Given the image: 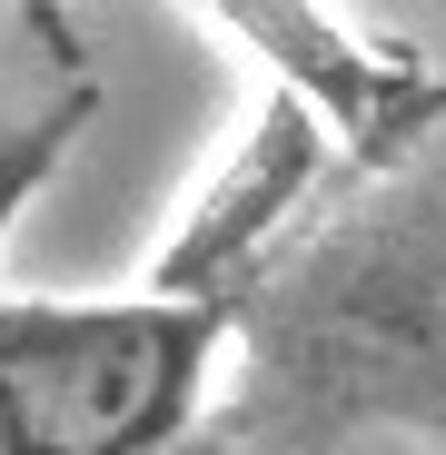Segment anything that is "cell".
<instances>
[{
  "instance_id": "6da1fadb",
  "label": "cell",
  "mask_w": 446,
  "mask_h": 455,
  "mask_svg": "<svg viewBox=\"0 0 446 455\" xmlns=\"http://www.w3.org/2000/svg\"><path fill=\"white\" fill-rule=\"evenodd\" d=\"M229 307L129 297H0V455H159L208 396Z\"/></svg>"
},
{
  "instance_id": "7a4b0ae2",
  "label": "cell",
  "mask_w": 446,
  "mask_h": 455,
  "mask_svg": "<svg viewBox=\"0 0 446 455\" xmlns=\"http://www.w3.org/2000/svg\"><path fill=\"white\" fill-rule=\"evenodd\" d=\"M337 159H347L337 129H328L308 100L268 90V100L248 109V129L229 139V159L208 169V188L179 208V228L159 238V258H149L139 287L189 297V307H229V317H239L248 277L268 267V248L288 238V218L318 198V179H328Z\"/></svg>"
},
{
  "instance_id": "3957f363",
  "label": "cell",
  "mask_w": 446,
  "mask_h": 455,
  "mask_svg": "<svg viewBox=\"0 0 446 455\" xmlns=\"http://www.w3.org/2000/svg\"><path fill=\"white\" fill-rule=\"evenodd\" d=\"M199 11L268 69V90L308 100L337 129L347 169L397 159V148H417L446 119V80H436V69L426 60H397L387 40H357L328 0H199Z\"/></svg>"
},
{
  "instance_id": "277c9868",
  "label": "cell",
  "mask_w": 446,
  "mask_h": 455,
  "mask_svg": "<svg viewBox=\"0 0 446 455\" xmlns=\"http://www.w3.org/2000/svg\"><path fill=\"white\" fill-rule=\"evenodd\" d=\"M80 119H90V90H69L60 109H30V119H0V238H11V218L50 188V169L69 159Z\"/></svg>"
}]
</instances>
